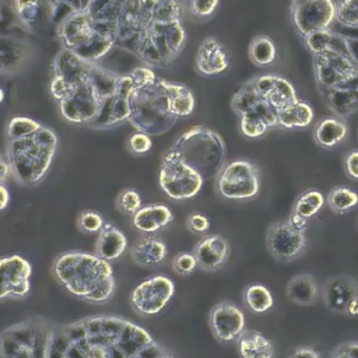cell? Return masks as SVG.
<instances>
[{"label": "cell", "instance_id": "obj_1", "mask_svg": "<svg viewBox=\"0 0 358 358\" xmlns=\"http://www.w3.org/2000/svg\"><path fill=\"white\" fill-rule=\"evenodd\" d=\"M59 284L71 295L91 303H105L115 291V277L108 260L85 252H64L52 266Z\"/></svg>", "mask_w": 358, "mask_h": 358}, {"label": "cell", "instance_id": "obj_2", "mask_svg": "<svg viewBox=\"0 0 358 358\" xmlns=\"http://www.w3.org/2000/svg\"><path fill=\"white\" fill-rule=\"evenodd\" d=\"M57 141L56 133L45 126L28 137L7 140V158L15 180L25 186L39 183L49 171Z\"/></svg>", "mask_w": 358, "mask_h": 358}, {"label": "cell", "instance_id": "obj_3", "mask_svg": "<svg viewBox=\"0 0 358 358\" xmlns=\"http://www.w3.org/2000/svg\"><path fill=\"white\" fill-rule=\"evenodd\" d=\"M169 151L194 169L204 182L218 178L225 166L227 148L224 138L201 124L183 131Z\"/></svg>", "mask_w": 358, "mask_h": 358}, {"label": "cell", "instance_id": "obj_4", "mask_svg": "<svg viewBox=\"0 0 358 358\" xmlns=\"http://www.w3.org/2000/svg\"><path fill=\"white\" fill-rule=\"evenodd\" d=\"M171 110L166 80L157 77L152 83L134 88L130 96V124L150 136H162L176 122Z\"/></svg>", "mask_w": 358, "mask_h": 358}, {"label": "cell", "instance_id": "obj_5", "mask_svg": "<svg viewBox=\"0 0 358 358\" xmlns=\"http://www.w3.org/2000/svg\"><path fill=\"white\" fill-rule=\"evenodd\" d=\"M57 36L63 48L94 63L116 45V38L96 31L90 11L76 13L63 20L57 25Z\"/></svg>", "mask_w": 358, "mask_h": 358}, {"label": "cell", "instance_id": "obj_6", "mask_svg": "<svg viewBox=\"0 0 358 358\" xmlns=\"http://www.w3.org/2000/svg\"><path fill=\"white\" fill-rule=\"evenodd\" d=\"M158 182L168 197L173 200H187L201 190L204 179L173 152L168 151L162 158Z\"/></svg>", "mask_w": 358, "mask_h": 358}, {"label": "cell", "instance_id": "obj_7", "mask_svg": "<svg viewBox=\"0 0 358 358\" xmlns=\"http://www.w3.org/2000/svg\"><path fill=\"white\" fill-rule=\"evenodd\" d=\"M217 190L228 200L253 199L260 192V175L255 164L235 159L224 166L217 178Z\"/></svg>", "mask_w": 358, "mask_h": 358}, {"label": "cell", "instance_id": "obj_8", "mask_svg": "<svg viewBox=\"0 0 358 358\" xmlns=\"http://www.w3.org/2000/svg\"><path fill=\"white\" fill-rule=\"evenodd\" d=\"M313 71L319 92H324L352 77L358 63L344 49L331 48L313 55Z\"/></svg>", "mask_w": 358, "mask_h": 358}, {"label": "cell", "instance_id": "obj_9", "mask_svg": "<svg viewBox=\"0 0 358 358\" xmlns=\"http://www.w3.org/2000/svg\"><path fill=\"white\" fill-rule=\"evenodd\" d=\"M289 17L295 31L303 39L316 31L329 29L336 20V3L334 0H291Z\"/></svg>", "mask_w": 358, "mask_h": 358}, {"label": "cell", "instance_id": "obj_10", "mask_svg": "<svg viewBox=\"0 0 358 358\" xmlns=\"http://www.w3.org/2000/svg\"><path fill=\"white\" fill-rule=\"evenodd\" d=\"M101 106L102 101L90 80L76 85L73 91L59 102L60 113L66 120L85 126H91L96 120Z\"/></svg>", "mask_w": 358, "mask_h": 358}, {"label": "cell", "instance_id": "obj_11", "mask_svg": "<svg viewBox=\"0 0 358 358\" xmlns=\"http://www.w3.org/2000/svg\"><path fill=\"white\" fill-rule=\"evenodd\" d=\"M175 284L165 275H154L140 282L130 295L133 309L144 316L158 315L171 301Z\"/></svg>", "mask_w": 358, "mask_h": 358}, {"label": "cell", "instance_id": "obj_12", "mask_svg": "<svg viewBox=\"0 0 358 358\" xmlns=\"http://www.w3.org/2000/svg\"><path fill=\"white\" fill-rule=\"evenodd\" d=\"M266 245L271 256L278 262L298 259L306 248L305 231L298 229L287 221H275L266 231Z\"/></svg>", "mask_w": 358, "mask_h": 358}, {"label": "cell", "instance_id": "obj_13", "mask_svg": "<svg viewBox=\"0 0 358 358\" xmlns=\"http://www.w3.org/2000/svg\"><path fill=\"white\" fill-rule=\"evenodd\" d=\"M0 298H25L29 294V277L32 267L28 260L20 255L1 257L0 260Z\"/></svg>", "mask_w": 358, "mask_h": 358}, {"label": "cell", "instance_id": "obj_14", "mask_svg": "<svg viewBox=\"0 0 358 358\" xmlns=\"http://www.w3.org/2000/svg\"><path fill=\"white\" fill-rule=\"evenodd\" d=\"M210 327L220 343L236 341L245 330V315L232 302L221 301L210 312Z\"/></svg>", "mask_w": 358, "mask_h": 358}, {"label": "cell", "instance_id": "obj_15", "mask_svg": "<svg viewBox=\"0 0 358 358\" xmlns=\"http://www.w3.org/2000/svg\"><path fill=\"white\" fill-rule=\"evenodd\" d=\"M134 84L131 77L120 76V85L119 92L103 101L101 106V112L96 117V120L91 124V127H113L120 124L123 120H129L130 117V96L134 91Z\"/></svg>", "mask_w": 358, "mask_h": 358}, {"label": "cell", "instance_id": "obj_16", "mask_svg": "<svg viewBox=\"0 0 358 358\" xmlns=\"http://www.w3.org/2000/svg\"><path fill=\"white\" fill-rule=\"evenodd\" d=\"M231 108L241 116H257L262 117L268 127L278 126L277 112L266 102V99L255 90V87L246 83L241 87L231 99Z\"/></svg>", "mask_w": 358, "mask_h": 358}, {"label": "cell", "instance_id": "obj_17", "mask_svg": "<svg viewBox=\"0 0 358 358\" xmlns=\"http://www.w3.org/2000/svg\"><path fill=\"white\" fill-rule=\"evenodd\" d=\"M250 84L275 112L299 99L294 85L278 74H263L250 80Z\"/></svg>", "mask_w": 358, "mask_h": 358}, {"label": "cell", "instance_id": "obj_18", "mask_svg": "<svg viewBox=\"0 0 358 358\" xmlns=\"http://www.w3.org/2000/svg\"><path fill=\"white\" fill-rule=\"evenodd\" d=\"M355 296H358V282L347 274L330 277L322 291L324 306L330 312L340 315H345L348 303Z\"/></svg>", "mask_w": 358, "mask_h": 358}, {"label": "cell", "instance_id": "obj_19", "mask_svg": "<svg viewBox=\"0 0 358 358\" xmlns=\"http://www.w3.org/2000/svg\"><path fill=\"white\" fill-rule=\"evenodd\" d=\"M320 95L336 117L344 119L358 110V71L340 85L320 92Z\"/></svg>", "mask_w": 358, "mask_h": 358}, {"label": "cell", "instance_id": "obj_20", "mask_svg": "<svg viewBox=\"0 0 358 358\" xmlns=\"http://www.w3.org/2000/svg\"><path fill=\"white\" fill-rule=\"evenodd\" d=\"M225 46L213 36H206L196 53V70L203 76H218L229 67Z\"/></svg>", "mask_w": 358, "mask_h": 358}, {"label": "cell", "instance_id": "obj_21", "mask_svg": "<svg viewBox=\"0 0 358 358\" xmlns=\"http://www.w3.org/2000/svg\"><path fill=\"white\" fill-rule=\"evenodd\" d=\"M193 253L201 270L214 271L227 263L229 242L222 235H208L196 243Z\"/></svg>", "mask_w": 358, "mask_h": 358}, {"label": "cell", "instance_id": "obj_22", "mask_svg": "<svg viewBox=\"0 0 358 358\" xmlns=\"http://www.w3.org/2000/svg\"><path fill=\"white\" fill-rule=\"evenodd\" d=\"M94 62L85 60L74 52L63 48L53 62V74L63 77L73 87L90 80Z\"/></svg>", "mask_w": 358, "mask_h": 358}, {"label": "cell", "instance_id": "obj_23", "mask_svg": "<svg viewBox=\"0 0 358 358\" xmlns=\"http://www.w3.org/2000/svg\"><path fill=\"white\" fill-rule=\"evenodd\" d=\"M168 248L165 242L154 235L140 236L130 248L133 262L143 267H154L165 260Z\"/></svg>", "mask_w": 358, "mask_h": 358}, {"label": "cell", "instance_id": "obj_24", "mask_svg": "<svg viewBox=\"0 0 358 358\" xmlns=\"http://www.w3.org/2000/svg\"><path fill=\"white\" fill-rule=\"evenodd\" d=\"M127 246L126 235L110 221H106L102 229L98 232L95 245V255L103 260L113 262L119 259Z\"/></svg>", "mask_w": 358, "mask_h": 358}, {"label": "cell", "instance_id": "obj_25", "mask_svg": "<svg viewBox=\"0 0 358 358\" xmlns=\"http://www.w3.org/2000/svg\"><path fill=\"white\" fill-rule=\"evenodd\" d=\"M133 225L144 234H154L173 221L171 208L165 204H148L133 215Z\"/></svg>", "mask_w": 358, "mask_h": 358}, {"label": "cell", "instance_id": "obj_26", "mask_svg": "<svg viewBox=\"0 0 358 358\" xmlns=\"http://www.w3.org/2000/svg\"><path fill=\"white\" fill-rule=\"evenodd\" d=\"M241 358H274L275 348L271 340L257 330L245 329L236 340Z\"/></svg>", "mask_w": 358, "mask_h": 358}, {"label": "cell", "instance_id": "obj_27", "mask_svg": "<svg viewBox=\"0 0 358 358\" xmlns=\"http://www.w3.org/2000/svg\"><path fill=\"white\" fill-rule=\"evenodd\" d=\"M1 74L15 73L22 69L27 57H28V46L27 43L14 35L3 34L1 38Z\"/></svg>", "mask_w": 358, "mask_h": 358}, {"label": "cell", "instance_id": "obj_28", "mask_svg": "<svg viewBox=\"0 0 358 358\" xmlns=\"http://www.w3.org/2000/svg\"><path fill=\"white\" fill-rule=\"evenodd\" d=\"M287 298L299 306H312L319 298V287L312 274L301 273L287 284Z\"/></svg>", "mask_w": 358, "mask_h": 358}, {"label": "cell", "instance_id": "obj_29", "mask_svg": "<svg viewBox=\"0 0 358 358\" xmlns=\"http://www.w3.org/2000/svg\"><path fill=\"white\" fill-rule=\"evenodd\" d=\"M348 136V126L340 117L322 119L313 131V138L322 148H333L343 143Z\"/></svg>", "mask_w": 358, "mask_h": 358}, {"label": "cell", "instance_id": "obj_30", "mask_svg": "<svg viewBox=\"0 0 358 358\" xmlns=\"http://www.w3.org/2000/svg\"><path fill=\"white\" fill-rule=\"evenodd\" d=\"M277 117H278V126L281 127L302 129V127H308L312 123L315 117V112L308 102L298 99L294 103L277 112Z\"/></svg>", "mask_w": 358, "mask_h": 358}, {"label": "cell", "instance_id": "obj_31", "mask_svg": "<svg viewBox=\"0 0 358 358\" xmlns=\"http://www.w3.org/2000/svg\"><path fill=\"white\" fill-rule=\"evenodd\" d=\"M96 3L98 0H46L49 21L59 25L71 14L91 11Z\"/></svg>", "mask_w": 358, "mask_h": 358}, {"label": "cell", "instance_id": "obj_32", "mask_svg": "<svg viewBox=\"0 0 358 358\" xmlns=\"http://www.w3.org/2000/svg\"><path fill=\"white\" fill-rule=\"evenodd\" d=\"M166 90L171 102V110L176 117L189 116L194 109V95L192 90L179 83L166 81Z\"/></svg>", "mask_w": 358, "mask_h": 358}, {"label": "cell", "instance_id": "obj_33", "mask_svg": "<svg viewBox=\"0 0 358 358\" xmlns=\"http://www.w3.org/2000/svg\"><path fill=\"white\" fill-rule=\"evenodd\" d=\"M243 302L252 312L264 313L273 306L274 299L267 287L262 284H250L243 291Z\"/></svg>", "mask_w": 358, "mask_h": 358}, {"label": "cell", "instance_id": "obj_34", "mask_svg": "<svg viewBox=\"0 0 358 358\" xmlns=\"http://www.w3.org/2000/svg\"><path fill=\"white\" fill-rule=\"evenodd\" d=\"M277 56V49L274 42L264 35L256 36L249 45V57L253 64L259 67L270 66Z\"/></svg>", "mask_w": 358, "mask_h": 358}, {"label": "cell", "instance_id": "obj_35", "mask_svg": "<svg viewBox=\"0 0 358 358\" xmlns=\"http://www.w3.org/2000/svg\"><path fill=\"white\" fill-rule=\"evenodd\" d=\"M327 204L336 214H344L358 206V193L347 186H336L327 196Z\"/></svg>", "mask_w": 358, "mask_h": 358}, {"label": "cell", "instance_id": "obj_36", "mask_svg": "<svg viewBox=\"0 0 358 358\" xmlns=\"http://www.w3.org/2000/svg\"><path fill=\"white\" fill-rule=\"evenodd\" d=\"M323 204H324L323 194L316 189H309L296 199L292 213L309 220L310 217L319 213Z\"/></svg>", "mask_w": 358, "mask_h": 358}, {"label": "cell", "instance_id": "obj_37", "mask_svg": "<svg viewBox=\"0 0 358 358\" xmlns=\"http://www.w3.org/2000/svg\"><path fill=\"white\" fill-rule=\"evenodd\" d=\"M43 124L38 123L36 120L28 117V116H14L7 124L6 134L7 140H17L28 137L34 133H36Z\"/></svg>", "mask_w": 358, "mask_h": 358}, {"label": "cell", "instance_id": "obj_38", "mask_svg": "<svg viewBox=\"0 0 358 358\" xmlns=\"http://www.w3.org/2000/svg\"><path fill=\"white\" fill-rule=\"evenodd\" d=\"M305 46L315 55L319 52H323L326 49H331V48H338L337 42L341 41V36H337L334 32H331L330 29H322V31H316L308 36H305L303 39ZM340 49V48H338ZM348 53V52H347Z\"/></svg>", "mask_w": 358, "mask_h": 358}, {"label": "cell", "instance_id": "obj_39", "mask_svg": "<svg viewBox=\"0 0 358 358\" xmlns=\"http://www.w3.org/2000/svg\"><path fill=\"white\" fill-rule=\"evenodd\" d=\"M336 21L345 28L358 29V0H337Z\"/></svg>", "mask_w": 358, "mask_h": 358}, {"label": "cell", "instance_id": "obj_40", "mask_svg": "<svg viewBox=\"0 0 358 358\" xmlns=\"http://www.w3.org/2000/svg\"><path fill=\"white\" fill-rule=\"evenodd\" d=\"M46 4V0H14V10L21 22L25 25L34 24Z\"/></svg>", "mask_w": 358, "mask_h": 358}, {"label": "cell", "instance_id": "obj_41", "mask_svg": "<svg viewBox=\"0 0 358 358\" xmlns=\"http://www.w3.org/2000/svg\"><path fill=\"white\" fill-rule=\"evenodd\" d=\"M116 206L120 213L134 215L141 208V196L136 189H126L119 193Z\"/></svg>", "mask_w": 358, "mask_h": 358}, {"label": "cell", "instance_id": "obj_42", "mask_svg": "<svg viewBox=\"0 0 358 358\" xmlns=\"http://www.w3.org/2000/svg\"><path fill=\"white\" fill-rule=\"evenodd\" d=\"M239 127L243 136L249 138H257L267 131L268 124L262 117H257V116H241Z\"/></svg>", "mask_w": 358, "mask_h": 358}, {"label": "cell", "instance_id": "obj_43", "mask_svg": "<svg viewBox=\"0 0 358 358\" xmlns=\"http://www.w3.org/2000/svg\"><path fill=\"white\" fill-rule=\"evenodd\" d=\"M103 225L105 221L102 215L98 214L96 211L85 210L78 215V227L85 234H98Z\"/></svg>", "mask_w": 358, "mask_h": 358}, {"label": "cell", "instance_id": "obj_44", "mask_svg": "<svg viewBox=\"0 0 358 358\" xmlns=\"http://www.w3.org/2000/svg\"><path fill=\"white\" fill-rule=\"evenodd\" d=\"M220 0H193L185 10L189 11L196 18H208L218 8Z\"/></svg>", "mask_w": 358, "mask_h": 358}, {"label": "cell", "instance_id": "obj_45", "mask_svg": "<svg viewBox=\"0 0 358 358\" xmlns=\"http://www.w3.org/2000/svg\"><path fill=\"white\" fill-rule=\"evenodd\" d=\"M197 266H199V263H197L194 253L182 252V253L176 255L172 260L173 270L180 275H190L196 270Z\"/></svg>", "mask_w": 358, "mask_h": 358}, {"label": "cell", "instance_id": "obj_46", "mask_svg": "<svg viewBox=\"0 0 358 358\" xmlns=\"http://www.w3.org/2000/svg\"><path fill=\"white\" fill-rule=\"evenodd\" d=\"M127 145H129V150L133 154L141 155V154H145V152H148L151 150L152 141H151L150 134L143 133V131H137V133L130 136Z\"/></svg>", "mask_w": 358, "mask_h": 358}, {"label": "cell", "instance_id": "obj_47", "mask_svg": "<svg viewBox=\"0 0 358 358\" xmlns=\"http://www.w3.org/2000/svg\"><path fill=\"white\" fill-rule=\"evenodd\" d=\"M73 88L74 87L69 81H66L63 77L56 76V74L52 76V80H50V84H49V90H50L52 96L57 102L63 101L73 91Z\"/></svg>", "mask_w": 358, "mask_h": 358}, {"label": "cell", "instance_id": "obj_48", "mask_svg": "<svg viewBox=\"0 0 358 358\" xmlns=\"http://www.w3.org/2000/svg\"><path fill=\"white\" fill-rule=\"evenodd\" d=\"M129 76L131 77L136 88L144 87L157 78V74L154 73V70H151L148 67H136L129 73Z\"/></svg>", "mask_w": 358, "mask_h": 358}, {"label": "cell", "instance_id": "obj_49", "mask_svg": "<svg viewBox=\"0 0 358 358\" xmlns=\"http://www.w3.org/2000/svg\"><path fill=\"white\" fill-rule=\"evenodd\" d=\"M187 228L193 232V234H204L208 231L210 228V220L201 214V213H192L187 220H186Z\"/></svg>", "mask_w": 358, "mask_h": 358}, {"label": "cell", "instance_id": "obj_50", "mask_svg": "<svg viewBox=\"0 0 358 358\" xmlns=\"http://www.w3.org/2000/svg\"><path fill=\"white\" fill-rule=\"evenodd\" d=\"M343 166L345 175L351 180H358V150H352L345 154L343 159Z\"/></svg>", "mask_w": 358, "mask_h": 358}, {"label": "cell", "instance_id": "obj_51", "mask_svg": "<svg viewBox=\"0 0 358 358\" xmlns=\"http://www.w3.org/2000/svg\"><path fill=\"white\" fill-rule=\"evenodd\" d=\"M287 358H320V354L309 345H298L289 350Z\"/></svg>", "mask_w": 358, "mask_h": 358}, {"label": "cell", "instance_id": "obj_52", "mask_svg": "<svg viewBox=\"0 0 358 358\" xmlns=\"http://www.w3.org/2000/svg\"><path fill=\"white\" fill-rule=\"evenodd\" d=\"M11 173H13V171H11V164H10L8 158H7V155H3L1 159H0V180H1V183H3V182L7 179V176L11 175Z\"/></svg>", "mask_w": 358, "mask_h": 358}, {"label": "cell", "instance_id": "obj_53", "mask_svg": "<svg viewBox=\"0 0 358 358\" xmlns=\"http://www.w3.org/2000/svg\"><path fill=\"white\" fill-rule=\"evenodd\" d=\"M288 220H289V221H291V224H292L294 227H296L298 229H301V231H306V228H308V220H306V218H303V217H301V215H298V214L292 213V214H291V217H289Z\"/></svg>", "mask_w": 358, "mask_h": 358}, {"label": "cell", "instance_id": "obj_54", "mask_svg": "<svg viewBox=\"0 0 358 358\" xmlns=\"http://www.w3.org/2000/svg\"><path fill=\"white\" fill-rule=\"evenodd\" d=\"M0 210H4L10 201V193L4 185H0Z\"/></svg>", "mask_w": 358, "mask_h": 358}, {"label": "cell", "instance_id": "obj_55", "mask_svg": "<svg viewBox=\"0 0 358 358\" xmlns=\"http://www.w3.org/2000/svg\"><path fill=\"white\" fill-rule=\"evenodd\" d=\"M345 315L347 316H352V317H357L358 316V296H355L347 306V310H345Z\"/></svg>", "mask_w": 358, "mask_h": 358}, {"label": "cell", "instance_id": "obj_56", "mask_svg": "<svg viewBox=\"0 0 358 358\" xmlns=\"http://www.w3.org/2000/svg\"><path fill=\"white\" fill-rule=\"evenodd\" d=\"M331 358H352V357H350V355H347L345 352H343L341 350H336L334 352H333V357Z\"/></svg>", "mask_w": 358, "mask_h": 358}, {"label": "cell", "instance_id": "obj_57", "mask_svg": "<svg viewBox=\"0 0 358 358\" xmlns=\"http://www.w3.org/2000/svg\"><path fill=\"white\" fill-rule=\"evenodd\" d=\"M192 1H193V0H180V3H182V6H183V8H186Z\"/></svg>", "mask_w": 358, "mask_h": 358}, {"label": "cell", "instance_id": "obj_58", "mask_svg": "<svg viewBox=\"0 0 358 358\" xmlns=\"http://www.w3.org/2000/svg\"><path fill=\"white\" fill-rule=\"evenodd\" d=\"M4 101V91H3V88H0V102H3Z\"/></svg>", "mask_w": 358, "mask_h": 358}]
</instances>
